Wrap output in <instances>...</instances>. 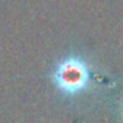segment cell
I'll list each match as a JSON object with an SVG mask.
<instances>
[{
  "label": "cell",
  "instance_id": "6da1fadb",
  "mask_svg": "<svg viewBox=\"0 0 123 123\" xmlns=\"http://www.w3.org/2000/svg\"><path fill=\"white\" fill-rule=\"evenodd\" d=\"M53 81L62 93L75 95L86 89L90 81L89 66L81 58H67L58 64L53 72Z\"/></svg>",
  "mask_w": 123,
  "mask_h": 123
}]
</instances>
